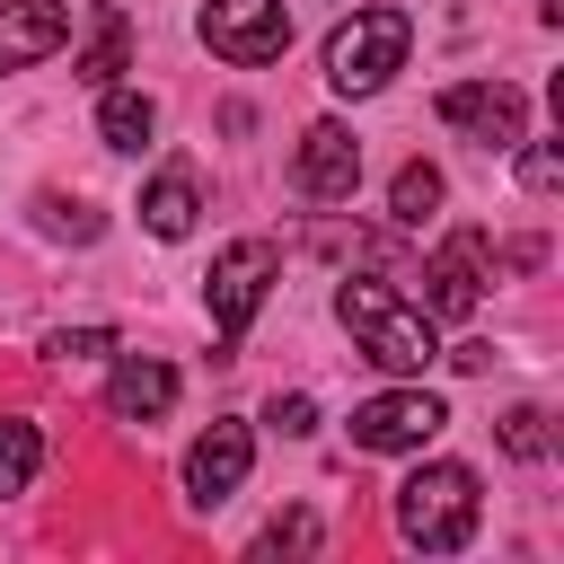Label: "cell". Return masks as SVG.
<instances>
[{
    "label": "cell",
    "instance_id": "cell-22",
    "mask_svg": "<svg viewBox=\"0 0 564 564\" xmlns=\"http://www.w3.org/2000/svg\"><path fill=\"white\" fill-rule=\"evenodd\" d=\"M273 423L282 432H317V397H273Z\"/></svg>",
    "mask_w": 564,
    "mask_h": 564
},
{
    "label": "cell",
    "instance_id": "cell-4",
    "mask_svg": "<svg viewBox=\"0 0 564 564\" xmlns=\"http://www.w3.org/2000/svg\"><path fill=\"white\" fill-rule=\"evenodd\" d=\"M273 282H282L273 238H229V247L212 256V326H220V344H238V335L256 326V308H264Z\"/></svg>",
    "mask_w": 564,
    "mask_h": 564
},
{
    "label": "cell",
    "instance_id": "cell-5",
    "mask_svg": "<svg viewBox=\"0 0 564 564\" xmlns=\"http://www.w3.org/2000/svg\"><path fill=\"white\" fill-rule=\"evenodd\" d=\"M194 35H203L220 62L256 70V62H282V44H291V9H282V0H203Z\"/></svg>",
    "mask_w": 564,
    "mask_h": 564
},
{
    "label": "cell",
    "instance_id": "cell-7",
    "mask_svg": "<svg viewBox=\"0 0 564 564\" xmlns=\"http://www.w3.org/2000/svg\"><path fill=\"white\" fill-rule=\"evenodd\" d=\"M441 423H449V405H441L432 388H379V397H361V405H352V449L397 458V449H423Z\"/></svg>",
    "mask_w": 564,
    "mask_h": 564
},
{
    "label": "cell",
    "instance_id": "cell-1",
    "mask_svg": "<svg viewBox=\"0 0 564 564\" xmlns=\"http://www.w3.org/2000/svg\"><path fill=\"white\" fill-rule=\"evenodd\" d=\"M335 317L352 326V344L379 361V370H423V361H441V335H432V317L414 308V300H397L388 282H370V273H352L344 291H335Z\"/></svg>",
    "mask_w": 564,
    "mask_h": 564
},
{
    "label": "cell",
    "instance_id": "cell-19",
    "mask_svg": "<svg viewBox=\"0 0 564 564\" xmlns=\"http://www.w3.org/2000/svg\"><path fill=\"white\" fill-rule=\"evenodd\" d=\"M97 352H115L106 326H62V335H44V361H62V370H70V361H97Z\"/></svg>",
    "mask_w": 564,
    "mask_h": 564
},
{
    "label": "cell",
    "instance_id": "cell-6",
    "mask_svg": "<svg viewBox=\"0 0 564 564\" xmlns=\"http://www.w3.org/2000/svg\"><path fill=\"white\" fill-rule=\"evenodd\" d=\"M485 282H494V247H485V229H458V238H441L432 256H423V317L441 326V317H476V300H485Z\"/></svg>",
    "mask_w": 564,
    "mask_h": 564
},
{
    "label": "cell",
    "instance_id": "cell-21",
    "mask_svg": "<svg viewBox=\"0 0 564 564\" xmlns=\"http://www.w3.org/2000/svg\"><path fill=\"white\" fill-rule=\"evenodd\" d=\"M264 546H273V555H282V546H291V555H308V546H317V520H308V511H291V520H273V529H264Z\"/></svg>",
    "mask_w": 564,
    "mask_h": 564
},
{
    "label": "cell",
    "instance_id": "cell-12",
    "mask_svg": "<svg viewBox=\"0 0 564 564\" xmlns=\"http://www.w3.org/2000/svg\"><path fill=\"white\" fill-rule=\"evenodd\" d=\"M176 405V370L159 352H115V379H106V414L115 423H159Z\"/></svg>",
    "mask_w": 564,
    "mask_h": 564
},
{
    "label": "cell",
    "instance_id": "cell-3",
    "mask_svg": "<svg viewBox=\"0 0 564 564\" xmlns=\"http://www.w3.org/2000/svg\"><path fill=\"white\" fill-rule=\"evenodd\" d=\"M405 44H414V18H405V9H352V18L326 35V88H335V97H379V88L397 79Z\"/></svg>",
    "mask_w": 564,
    "mask_h": 564
},
{
    "label": "cell",
    "instance_id": "cell-20",
    "mask_svg": "<svg viewBox=\"0 0 564 564\" xmlns=\"http://www.w3.org/2000/svg\"><path fill=\"white\" fill-rule=\"evenodd\" d=\"M502 449H511V458H546V414H538V405H511V414H502Z\"/></svg>",
    "mask_w": 564,
    "mask_h": 564
},
{
    "label": "cell",
    "instance_id": "cell-10",
    "mask_svg": "<svg viewBox=\"0 0 564 564\" xmlns=\"http://www.w3.org/2000/svg\"><path fill=\"white\" fill-rule=\"evenodd\" d=\"M291 176H300V194H308V203H344V194L361 185V141H352V132L326 115V123H308V132H300Z\"/></svg>",
    "mask_w": 564,
    "mask_h": 564
},
{
    "label": "cell",
    "instance_id": "cell-16",
    "mask_svg": "<svg viewBox=\"0 0 564 564\" xmlns=\"http://www.w3.org/2000/svg\"><path fill=\"white\" fill-rule=\"evenodd\" d=\"M35 467H44V432L26 414H0V494H26Z\"/></svg>",
    "mask_w": 564,
    "mask_h": 564
},
{
    "label": "cell",
    "instance_id": "cell-15",
    "mask_svg": "<svg viewBox=\"0 0 564 564\" xmlns=\"http://www.w3.org/2000/svg\"><path fill=\"white\" fill-rule=\"evenodd\" d=\"M150 123H159V106H150L141 88H97V141H106V150H141Z\"/></svg>",
    "mask_w": 564,
    "mask_h": 564
},
{
    "label": "cell",
    "instance_id": "cell-2",
    "mask_svg": "<svg viewBox=\"0 0 564 564\" xmlns=\"http://www.w3.org/2000/svg\"><path fill=\"white\" fill-rule=\"evenodd\" d=\"M476 511H485V494H476V467H458V458H432L397 485V538L423 555H458L476 538Z\"/></svg>",
    "mask_w": 564,
    "mask_h": 564
},
{
    "label": "cell",
    "instance_id": "cell-11",
    "mask_svg": "<svg viewBox=\"0 0 564 564\" xmlns=\"http://www.w3.org/2000/svg\"><path fill=\"white\" fill-rule=\"evenodd\" d=\"M62 44H70V9L62 0H0V79L44 62V53H62Z\"/></svg>",
    "mask_w": 564,
    "mask_h": 564
},
{
    "label": "cell",
    "instance_id": "cell-13",
    "mask_svg": "<svg viewBox=\"0 0 564 564\" xmlns=\"http://www.w3.org/2000/svg\"><path fill=\"white\" fill-rule=\"evenodd\" d=\"M123 62H132V18H123V9H97V26H88V44H79L70 70H79L88 88H115Z\"/></svg>",
    "mask_w": 564,
    "mask_h": 564
},
{
    "label": "cell",
    "instance_id": "cell-9",
    "mask_svg": "<svg viewBox=\"0 0 564 564\" xmlns=\"http://www.w3.org/2000/svg\"><path fill=\"white\" fill-rule=\"evenodd\" d=\"M247 467H256V432L238 423V414H220L194 449H185V502L194 511H212V502H229L238 485H247Z\"/></svg>",
    "mask_w": 564,
    "mask_h": 564
},
{
    "label": "cell",
    "instance_id": "cell-14",
    "mask_svg": "<svg viewBox=\"0 0 564 564\" xmlns=\"http://www.w3.org/2000/svg\"><path fill=\"white\" fill-rule=\"evenodd\" d=\"M194 212H203V194H194V176H185V167H167V176H150V185H141V220H150V238H185V229H194Z\"/></svg>",
    "mask_w": 564,
    "mask_h": 564
},
{
    "label": "cell",
    "instance_id": "cell-17",
    "mask_svg": "<svg viewBox=\"0 0 564 564\" xmlns=\"http://www.w3.org/2000/svg\"><path fill=\"white\" fill-rule=\"evenodd\" d=\"M388 212H397L405 229H423V212H441V167L405 159V167H397V185H388Z\"/></svg>",
    "mask_w": 564,
    "mask_h": 564
},
{
    "label": "cell",
    "instance_id": "cell-18",
    "mask_svg": "<svg viewBox=\"0 0 564 564\" xmlns=\"http://www.w3.org/2000/svg\"><path fill=\"white\" fill-rule=\"evenodd\" d=\"M520 185H529V194H555V185H564V141H529V132H520Z\"/></svg>",
    "mask_w": 564,
    "mask_h": 564
},
{
    "label": "cell",
    "instance_id": "cell-8",
    "mask_svg": "<svg viewBox=\"0 0 564 564\" xmlns=\"http://www.w3.org/2000/svg\"><path fill=\"white\" fill-rule=\"evenodd\" d=\"M441 123H458V132L485 141V150H520L529 97H520L511 79H449V88H441Z\"/></svg>",
    "mask_w": 564,
    "mask_h": 564
}]
</instances>
